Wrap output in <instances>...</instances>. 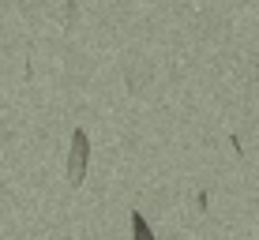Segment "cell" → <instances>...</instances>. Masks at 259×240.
<instances>
[{"instance_id": "cell-1", "label": "cell", "mask_w": 259, "mask_h": 240, "mask_svg": "<svg viewBox=\"0 0 259 240\" xmlns=\"http://www.w3.org/2000/svg\"><path fill=\"white\" fill-rule=\"evenodd\" d=\"M87 162H91V135L83 128L71 131V150H68V184L79 188L87 176Z\"/></svg>"}, {"instance_id": "cell-2", "label": "cell", "mask_w": 259, "mask_h": 240, "mask_svg": "<svg viewBox=\"0 0 259 240\" xmlns=\"http://www.w3.org/2000/svg\"><path fill=\"white\" fill-rule=\"evenodd\" d=\"M132 240H154V229L143 218V210H132Z\"/></svg>"}]
</instances>
